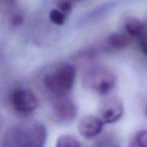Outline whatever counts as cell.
I'll list each match as a JSON object with an SVG mask.
<instances>
[{
    "label": "cell",
    "mask_w": 147,
    "mask_h": 147,
    "mask_svg": "<svg viewBox=\"0 0 147 147\" xmlns=\"http://www.w3.org/2000/svg\"><path fill=\"white\" fill-rule=\"evenodd\" d=\"M47 139L45 126L38 121H30L9 128L2 147H44Z\"/></svg>",
    "instance_id": "1"
},
{
    "label": "cell",
    "mask_w": 147,
    "mask_h": 147,
    "mask_svg": "<svg viewBox=\"0 0 147 147\" xmlns=\"http://www.w3.org/2000/svg\"><path fill=\"white\" fill-rule=\"evenodd\" d=\"M77 70L74 65L65 63L46 75L44 85L55 98L69 96L76 80Z\"/></svg>",
    "instance_id": "2"
},
{
    "label": "cell",
    "mask_w": 147,
    "mask_h": 147,
    "mask_svg": "<svg viewBox=\"0 0 147 147\" xmlns=\"http://www.w3.org/2000/svg\"><path fill=\"white\" fill-rule=\"evenodd\" d=\"M85 84L100 96L111 93L117 83V76L113 70L105 66H95L85 74Z\"/></svg>",
    "instance_id": "3"
},
{
    "label": "cell",
    "mask_w": 147,
    "mask_h": 147,
    "mask_svg": "<svg viewBox=\"0 0 147 147\" xmlns=\"http://www.w3.org/2000/svg\"><path fill=\"white\" fill-rule=\"evenodd\" d=\"M99 116L104 124H112L120 121L124 113V105L118 96H105L98 106Z\"/></svg>",
    "instance_id": "4"
},
{
    "label": "cell",
    "mask_w": 147,
    "mask_h": 147,
    "mask_svg": "<svg viewBox=\"0 0 147 147\" xmlns=\"http://www.w3.org/2000/svg\"><path fill=\"white\" fill-rule=\"evenodd\" d=\"M10 103L14 111L24 116L32 113L39 106L36 95L27 88H17L10 96Z\"/></svg>",
    "instance_id": "5"
},
{
    "label": "cell",
    "mask_w": 147,
    "mask_h": 147,
    "mask_svg": "<svg viewBox=\"0 0 147 147\" xmlns=\"http://www.w3.org/2000/svg\"><path fill=\"white\" fill-rule=\"evenodd\" d=\"M78 114V107L74 101L67 96L55 98L50 108V116L59 124L68 123Z\"/></svg>",
    "instance_id": "6"
},
{
    "label": "cell",
    "mask_w": 147,
    "mask_h": 147,
    "mask_svg": "<svg viewBox=\"0 0 147 147\" xmlns=\"http://www.w3.org/2000/svg\"><path fill=\"white\" fill-rule=\"evenodd\" d=\"M104 123L98 116L88 115L82 118L78 126L80 136L86 139H93L103 131Z\"/></svg>",
    "instance_id": "7"
},
{
    "label": "cell",
    "mask_w": 147,
    "mask_h": 147,
    "mask_svg": "<svg viewBox=\"0 0 147 147\" xmlns=\"http://www.w3.org/2000/svg\"><path fill=\"white\" fill-rule=\"evenodd\" d=\"M146 31L143 22L134 17L126 19L124 23V32L131 38L139 39Z\"/></svg>",
    "instance_id": "8"
},
{
    "label": "cell",
    "mask_w": 147,
    "mask_h": 147,
    "mask_svg": "<svg viewBox=\"0 0 147 147\" xmlns=\"http://www.w3.org/2000/svg\"><path fill=\"white\" fill-rule=\"evenodd\" d=\"M131 38L123 32H114L108 37V45L111 48L121 50L127 48L131 44Z\"/></svg>",
    "instance_id": "9"
},
{
    "label": "cell",
    "mask_w": 147,
    "mask_h": 147,
    "mask_svg": "<svg viewBox=\"0 0 147 147\" xmlns=\"http://www.w3.org/2000/svg\"><path fill=\"white\" fill-rule=\"evenodd\" d=\"M129 147H147V129L138 131L131 139Z\"/></svg>",
    "instance_id": "10"
},
{
    "label": "cell",
    "mask_w": 147,
    "mask_h": 147,
    "mask_svg": "<svg viewBox=\"0 0 147 147\" xmlns=\"http://www.w3.org/2000/svg\"><path fill=\"white\" fill-rule=\"evenodd\" d=\"M55 147H81V145L75 136L64 134L57 139Z\"/></svg>",
    "instance_id": "11"
},
{
    "label": "cell",
    "mask_w": 147,
    "mask_h": 147,
    "mask_svg": "<svg viewBox=\"0 0 147 147\" xmlns=\"http://www.w3.org/2000/svg\"><path fill=\"white\" fill-rule=\"evenodd\" d=\"M50 20L56 25H63L65 24L67 15L62 12L58 9H53L49 14Z\"/></svg>",
    "instance_id": "12"
},
{
    "label": "cell",
    "mask_w": 147,
    "mask_h": 147,
    "mask_svg": "<svg viewBox=\"0 0 147 147\" xmlns=\"http://www.w3.org/2000/svg\"><path fill=\"white\" fill-rule=\"evenodd\" d=\"M57 7L58 9H60L62 12L67 16L71 12L73 9L71 2L69 0H59L57 1Z\"/></svg>",
    "instance_id": "13"
},
{
    "label": "cell",
    "mask_w": 147,
    "mask_h": 147,
    "mask_svg": "<svg viewBox=\"0 0 147 147\" xmlns=\"http://www.w3.org/2000/svg\"><path fill=\"white\" fill-rule=\"evenodd\" d=\"M139 40V47L144 55L147 56V30L142 35Z\"/></svg>",
    "instance_id": "14"
},
{
    "label": "cell",
    "mask_w": 147,
    "mask_h": 147,
    "mask_svg": "<svg viewBox=\"0 0 147 147\" xmlns=\"http://www.w3.org/2000/svg\"><path fill=\"white\" fill-rule=\"evenodd\" d=\"M145 114H146V116L147 117V105L146 106V110H145Z\"/></svg>",
    "instance_id": "15"
},
{
    "label": "cell",
    "mask_w": 147,
    "mask_h": 147,
    "mask_svg": "<svg viewBox=\"0 0 147 147\" xmlns=\"http://www.w3.org/2000/svg\"><path fill=\"white\" fill-rule=\"evenodd\" d=\"M108 147H119L118 146H116V145H111V146H109Z\"/></svg>",
    "instance_id": "16"
},
{
    "label": "cell",
    "mask_w": 147,
    "mask_h": 147,
    "mask_svg": "<svg viewBox=\"0 0 147 147\" xmlns=\"http://www.w3.org/2000/svg\"><path fill=\"white\" fill-rule=\"evenodd\" d=\"M74 1H81V0H74Z\"/></svg>",
    "instance_id": "17"
}]
</instances>
